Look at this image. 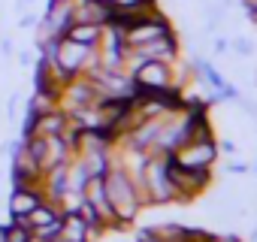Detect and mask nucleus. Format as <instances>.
Segmentation results:
<instances>
[{"mask_svg": "<svg viewBox=\"0 0 257 242\" xmlns=\"http://www.w3.org/2000/svg\"><path fill=\"white\" fill-rule=\"evenodd\" d=\"M73 25V0H49V10L40 19V37L61 40Z\"/></svg>", "mask_w": 257, "mask_h": 242, "instance_id": "obj_2", "label": "nucleus"}, {"mask_svg": "<svg viewBox=\"0 0 257 242\" xmlns=\"http://www.w3.org/2000/svg\"><path fill=\"white\" fill-rule=\"evenodd\" d=\"M134 82L140 91H155V88H167L170 82V70L164 61H140L137 73H134Z\"/></svg>", "mask_w": 257, "mask_h": 242, "instance_id": "obj_4", "label": "nucleus"}, {"mask_svg": "<svg viewBox=\"0 0 257 242\" xmlns=\"http://www.w3.org/2000/svg\"><path fill=\"white\" fill-rule=\"evenodd\" d=\"M170 34V25L161 19V16H143L137 25H131L124 31V43H127V49L131 46H143V43H152V40H158V37H167Z\"/></svg>", "mask_w": 257, "mask_h": 242, "instance_id": "obj_3", "label": "nucleus"}, {"mask_svg": "<svg viewBox=\"0 0 257 242\" xmlns=\"http://www.w3.org/2000/svg\"><path fill=\"white\" fill-rule=\"evenodd\" d=\"M103 4H109V7H112V0H103Z\"/></svg>", "mask_w": 257, "mask_h": 242, "instance_id": "obj_15", "label": "nucleus"}, {"mask_svg": "<svg viewBox=\"0 0 257 242\" xmlns=\"http://www.w3.org/2000/svg\"><path fill=\"white\" fill-rule=\"evenodd\" d=\"M19 4H22V7H28V4H34V0H19Z\"/></svg>", "mask_w": 257, "mask_h": 242, "instance_id": "obj_14", "label": "nucleus"}, {"mask_svg": "<svg viewBox=\"0 0 257 242\" xmlns=\"http://www.w3.org/2000/svg\"><path fill=\"white\" fill-rule=\"evenodd\" d=\"M67 125H70L67 112L52 109V112H46V115H40V118H37L34 134H40V137H64V134H67Z\"/></svg>", "mask_w": 257, "mask_h": 242, "instance_id": "obj_6", "label": "nucleus"}, {"mask_svg": "<svg viewBox=\"0 0 257 242\" xmlns=\"http://www.w3.org/2000/svg\"><path fill=\"white\" fill-rule=\"evenodd\" d=\"M106 197L115 209V215H124V218H131V212L137 209V194H134V185L131 179H127L121 170H112L106 176Z\"/></svg>", "mask_w": 257, "mask_h": 242, "instance_id": "obj_1", "label": "nucleus"}, {"mask_svg": "<svg viewBox=\"0 0 257 242\" xmlns=\"http://www.w3.org/2000/svg\"><path fill=\"white\" fill-rule=\"evenodd\" d=\"M43 200H46V197H43L40 188H13V194H10V218H16V215H31Z\"/></svg>", "mask_w": 257, "mask_h": 242, "instance_id": "obj_5", "label": "nucleus"}, {"mask_svg": "<svg viewBox=\"0 0 257 242\" xmlns=\"http://www.w3.org/2000/svg\"><path fill=\"white\" fill-rule=\"evenodd\" d=\"M34 25H40L37 16H25V19H22V28H34Z\"/></svg>", "mask_w": 257, "mask_h": 242, "instance_id": "obj_11", "label": "nucleus"}, {"mask_svg": "<svg viewBox=\"0 0 257 242\" xmlns=\"http://www.w3.org/2000/svg\"><path fill=\"white\" fill-rule=\"evenodd\" d=\"M67 40L79 43V46H88V49H97L100 37H103V25H91V22H73L64 34Z\"/></svg>", "mask_w": 257, "mask_h": 242, "instance_id": "obj_7", "label": "nucleus"}, {"mask_svg": "<svg viewBox=\"0 0 257 242\" xmlns=\"http://www.w3.org/2000/svg\"><path fill=\"white\" fill-rule=\"evenodd\" d=\"M0 242H7V227H0Z\"/></svg>", "mask_w": 257, "mask_h": 242, "instance_id": "obj_12", "label": "nucleus"}, {"mask_svg": "<svg viewBox=\"0 0 257 242\" xmlns=\"http://www.w3.org/2000/svg\"><path fill=\"white\" fill-rule=\"evenodd\" d=\"M91 227L85 224V218L79 212H64L61 221V242H88Z\"/></svg>", "mask_w": 257, "mask_h": 242, "instance_id": "obj_8", "label": "nucleus"}, {"mask_svg": "<svg viewBox=\"0 0 257 242\" xmlns=\"http://www.w3.org/2000/svg\"><path fill=\"white\" fill-rule=\"evenodd\" d=\"M34 242H61V239H34Z\"/></svg>", "mask_w": 257, "mask_h": 242, "instance_id": "obj_13", "label": "nucleus"}, {"mask_svg": "<svg viewBox=\"0 0 257 242\" xmlns=\"http://www.w3.org/2000/svg\"><path fill=\"white\" fill-rule=\"evenodd\" d=\"M112 7L124 13H146L152 7V0H112Z\"/></svg>", "mask_w": 257, "mask_h": 242, "instance_id": "obj_10", "label": "nucleus"}, {"mask_svg": "<svg viewBox=\"0 0 257 242\" xmlns=\"http://www.w3.org/2000/svg\"><path fill=\"white\" fill-rule=\"evenodd\" d=\"M7 242H34V233H31V227H25V224H7Z\"/></svg>", "mask_w": 257, "mask_h": 242, "instance_id": "obj_9", "label": "nucleus"}]
</instances>
